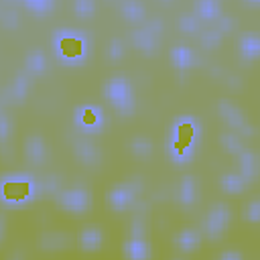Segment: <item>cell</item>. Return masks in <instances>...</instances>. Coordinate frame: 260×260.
Here are the masks:
<instances>
[{"instance_id":"cell-19","label":"cell","mask_w":260,"mask_h":260,"mask_svg":"<svg viewBox=\"0 0 260 260\" xmlns=\"http://www.w3.org/2000/svg\"><path fill=\"white\" fill-rule=\"evenodd\" d=\"M242 53L246 57H250V59L258 57V53H260V41H258V37L250 35V37L242 39Z\"/></svg>"},{"instance_id":"cell-12","label":"cell","mask_w":260,"mask_h":260,"mask_svg":"<svg viewBox=\"0 0 260 260\" xmlns=\"http://www.w3.org/2000/svg\"><path fill=\"white\" fill-rule=\"evenodd\" d=\"M175 242H177V246H179L181 250L191 252V250H195V248L199 246V234H197L195 230H183V232L177 234Z\"/></svg>"},{"instance_id":"cell-26","label":"cell","mask_w":260,"mask_h":260,"mask_svg":"<svg viewBox=\"0 0 260 260\" xmlns=\"http://www.w3.org/2000/svg\"><path fill=\"white\" fill-rule=\"evenodd\" d=\"M132 150H134L136 154L144 156V154H148V152H150V142H148L146 138H136V140L132 142Z\"/></svg>"},{"instance_id":"cell-18","label":"cell","mask_w":260,"mask_h":260,"mask_svg":"<svg viewBox=\"0 0 260 260\" xmlns=\"http://www.w3.org/2000/svg\"><path fill=\"white\" fill-rule=\"evenodd\" d=\"M122 12H124V16L130 18V20H140V18L144 16V6H142L140 2L130 0V2H124V4H122Z\"/></svg>"},{"instance_id":"cell-8","label":"cell","mask_w":260,"mask_h":260,"mask_svg":"<svg viewBox=\"0 0 260 260\" xmlns=\"http://www.w3.org/2000/svg\"><path fill=\"white\" fill-rule=\"evenodd\" d=\"M124 256L128 260H148L150 258V246L144 240V236H130L124 244Z\"/></svg>"},{"instance_id":"cell-20","label":"cell","mask_w":260,"mask_h":260,"mask_svg":"<svg viewBox=\"0 0 260 260\" xmlns=\"http://www.w3.org/2000/svg\"><path fill=\"white\" fill-rule=\"evenodd\" d=\"M41 246L49 248V250L63 248V246H67V236H63V234H47V236H43Z\"/></svg>"},{"instance_id":"cell-13","label":"cell","mask_w":260,"mask_h":260,"mask_svg":"<svg viewBox=\"0 0 260 260\" xmlns=\"http://www.w3.org/2000/svg\"><path fill=\"white\" fill-rule=\"evenodd\" d=\"M219 10H221V6H219L215 0H199V2L195 4L197 16H201V18H205V20L217 18V16H219Z\"/></svg>"},{"instance_id":"cell-29","label":"cell","mask_w":260,"mask_h":260,"mask_svg":"<svg viewBox=\"0 0 260 260\" xmlns=\"http://www.w3.org/2000/svg\"><path fill=\"white\" fill-rule=\"evenodd\" d=\"M110 55H112L114 59H118V57L122 55V43H120V41H114V43L110 45Z\"/></svg>"},{"instance_id":"cell-4","label":"cell","mask_w":260,"mask_h":260,"mask_svg":"<svg viewBox=\"0 0 260 260\" xmlns=\"http://www.w3.org/2000/svg\"><path fill=\"white\" fill-rule=\"evenodd\" d=\"M106 91V98L112 102V106H116L122 114H128L132 112V89L128 85V81L124 77H114L106 83L104 87Z\"/></svg>"},{"instance_id":"cell-3","label":"cell","mask_w":260,"mask_h":260,"mask_svg":"<svg viewBox=\"0 0 260 260\" xmlns=\"http://www.w3.org/2000/svg\"><path fill=\"white\" fill-rule=\"evenodd\" d=\"M55 51L65 63H79L87 55V39L77 30H59L55 35Z\"/></svg>"},{"instance_id":"cell-7","label":"cell","mask_w":260,"mask_h":260,"mask_svg":"<svg viewBox=\"0 0 260 260\" xmlns=\"http://www.w3.org/2000/svg\"><path fill=\"white\" fill-rule=\"evenodd\" d=\"M228 219H230L228 207L221 205V203H217V205L209 211V215H207V219H205V230H207V234H209L211 238H217V236L223 232Z\"/></svg>"},{"instance_id":"cell-10","label":"cell","mask_w":260,"mask_h":260,"mask_svg":"<svg viewBox=\"0 0 260 260\" xmlns=\"http://www.w3.org/2000/svg\"><path fill=\"white\" fill-rule=\"evenodd\" d=\"M102 240H104V236H102V230L100 228H85L81 234H79V246L83 248V250H87V252H93V250H98L100 246H102Z\"/></svg>"},{"instance_id":"cell-33","label":"cell","mask_w":260,"mask_h":260,"mask_svg":"<svg viewBox=\"0 0 260 260\" xmlns=\"http://www.w3.org/2000/svg\"><path fill=\"white\" fill-rule=\"evenodd\" d=\"M10 260H22V258H20V256H12Z\"/></svg>"},{"instance_id":"cell-24","label":"cell","mask_w":260,"mask_h":260,"mask_svg":"<svg viewBox=\"0 0 260 260\" xmlns=\"http://www.w3.org/2000/svg\"><path fill=\"white\" fill-rule=\"evenodd\" d=\"M179 26L185 30V32H195L197 30V20L193 14H183L179 18Z\"/></svg>"},{"instance_id":"cell-11","label":"cell","mask_w":260,"mask_h":260,"mask_svg":"<svg viewBox=\"0 0 260 260\" xmlns=\"http://www.w3.org/2000/svg\"><path fill=\"white\" fill-rule=\"evenodd\" d=\"M45 154H47V148H45L43 138L30 136L26 140V156H28V160H32L35 165H41L45 160Z\"/></svg>"},{"instance_id":"cell-2","label":"cell","mask_w":260,"mask_h":260,"mask_svg":"<svg viewBox=\"0 0 260 260\" xmlns=\"http://www.w3.org/2000/svg\"><path fill=\"white\" fill-rule=\"evenodd\" d=\"M37 195V185L28 175H6L0 179V201L6 205H22Z\"/></svg>"},{"instance_id":"cell-25","label":"cell","mask_w":260,"mask_h":260,"mask_svg":"<svg viewBox=\"0 0 260 260\" xmlns=\"http://www.w3.org/2000/svg\"><path fill=\"white\" fill-rule=\"evenodd\" d=\"M242 187H244V179L242 177H234V175L223 177V189H228V191H240Z\"/></svg>"},{"instance_id":"cell-32","label":"cell","mask_w":260,"mask_h":260,"mask_svg":"<svg viewBox=\"0 0 260 260\" xmlns=\"http://www.w3.org/2000/svg\"><path fill=\"white\" fill-rule=\"evenodd\" d=\"M256 209H258V203L254 201V203L250 205V219H252V221H256V219H258V213H256Z\"/></svg>"},{"instance_id":"cell-9","label":"cell","mask_w":260,"mask_h":260,"mask_svg":"<svg viewBox=\"0 0 260 260\" xmlns=\"http://www.w3.org/2000/svg\"><path fill=\"white\" fill-rule=\"evenodd\" d=\"M134 199V189L130 185H118L116 189H112L108 193V203L114 207V209H126Z\"/></svg>"},{"instance_id":"cell-14","label":"cell","mask_w":260,"mask_h":260,"mask_svg":"<svg viewBox=\"0 0 260 260\" xmlns=\"http://www.w3.org/2000/svg\"><path fill=\"white\" fill-rule=\"evenodd\" d=\"M171 59H173V63H175L177 67L187 69V67H191V63H193V53H191V49H187V47H175L173 53H171Z\"/></svg>"},{"instance_id":"cell-1","label":"cell","mask_w":260,"mask_h":260,"mask_svg":"<svg viewBox=\"0 0 260 260\" xmlns=\"http://www.w3.org/2000/svg\"><path fill=\"white\" fill-rule=\"evenodd\" d=\"M197 136H199L197 120H193L189 116H183L175 122L171 142H169V152H171L175 162H183L193 154V148L197 144Z\"/></svg>"},{"instance_id":"cell-6","label":"cell","mask_w":260,"mask_h":260,"mask_svg":"<svg viewBox=\"0 0 260 260\" xmlns=\"http://www.w3.org/2000/svg\"><path fill=\"white\" fill-rule=\"evenodd\" d=\"M89 203H91V197L85 189H69V191H63L59 195V205H63L65 209H69L71 213H83L89 209Z\"/></svg>"},{"instance_id":"cell-15","label":"cell","mask_w":260,"mask_h":260,"mask_svg":"<svg viewBox=\"0 0 260 260\" xmlns=\"http://www.w3.org/2000/svg\"><path fill=\"white\" fill-rule=\"evenodd\" d=\"M134 45L138 47V49H142V51H152L154 49V35L146 28V30H136L134 32Z\"/></svg>"},{"instance_id":"cell-22","label":"cell","mask_w":260,"mask_h":260,"mask_svg":"<svg viewBox=\"0 0 260 260\" xmlns=\"http://www.w3.org/2000/svg\"><path fill=\"white\" fill-rule=\"evenodd\" d=\"M24 6H26L28 10H35V12H47V10H51L55 4H53L51 0H26Z\"/></svg>"},{"instance_id":"cell-23","label":"cell","mask_w":260,"mask_h":260,"mask_svg":"<svg viewBox=\"0 0 260 260\" xmlns=\"http://www.w3.org/2000/svg\"><path fill=\"white\" fill-rule=\"evenodd\" d=\"M73 10H75L77 14H81V16H89V14L95 10V4H93V2H87V0H77V2L73 4Z\"/></svg>"},{"instance_id":"cell-16","label":"cell","mask_w":260,"mask_h":260,"mask_svg":"<svg viewBox=\"0 0 260 260\" xmlns=\"http://www.w3.org/2000/svg\"><path fill=\"white\" fill-rule=\"evenodd\" d=\"M77 156H79L83 162L93 165V162L100 158V152L95 150L93 144H89V142H79V144H77Z\"/></svg>"},{"instance_id":"cell-17","label":"cell","mask_w":260,"mask_h":260,"mask_svg":"<svg viewBox=\"0 0 260 260\" xmlns=\"http://www.w3.org/2000/svg\"><path fill=\"white\" fill-rule=\"evenodd\" d=\"M179 199L185 205H189V203L195 201V181L191 177H185V181L181 183V187H179Z\"/></svg>"},{"instance_id":"cell-31","label":"cell","mask_w":260,"mask_h":260,"mask_svg":"<svg viewBox=\"0 0 260 260\" xmlns=\"http://www.w3.org/2000/svg\"><path fill=\"white\" fill-rule=\"evenodd\" d=\"M219 260H242V256L238 252H223L219 256Z\"/></svg>"},{"instance_id":"cell-34","label":"cell","mask_w":260,"mask_h":260,"mask_svg":"<svg viewBox=\"0 0 260 260\" xmlns=\"http://www.w3.org/2000/svg\"><path fill=\"white\" fill-rule=\"evenodd\" d=\"M0 236H2V221H0Z\"/></svg>"},{"instance_id":"cell-27","label":"cell","mask_w":260,"mask_h":260,"mask_svg":"<svg viewBox=\"0 0 260 260\" xmlns=\"http://www.w3.org/2000/svg\"><path fill=\"white\" fill-rule=\"evenodd\" d=\"M8 132H10V122L4 114H0V140H4L8 136Z\"/></svg>"},{"instance_id":"cell-28","label":"cell","mask_w":260,"mask_h":260,"mask_svg":"<svg viewBox=\"0 0 260 260\" xmlns=\"http://www.w3.org/2000/svg\"><path fill=\"white\" fill-rule=\"evenodd\" d=\"M217 41H219V32L217 30H213V32L209 30V32L203 35V45H215Z\"/></svg>"},{"instance_id":"cell-5","label":"cell","mask_w":260,"mask_h":260,"mask_svg":"<svg viewBox=\"0 0 260 260\" xmlns=\"http://www.w3.org/2000/svg\"><path fill=\"white\" fill-rule=\"evenodd\" d=\"M75 124L85 132H100L104 126V112L98 106L85 104L75 110Z\"/></svg>"},{"instance_id":"cell-21","label":"cell","mask_w":260,"mask_h":260,"mask_svg":"<svg viewBox=\"0 0 260 260\" xmlns=\"http://www.w3.org/2000/svg\"><path fill=\"white\" fill-rule=\"evenodd\" d=\"M26 65H28V69H30L32 73H41V71L45 69V65H47V61H45V53H41V51H32V53L28 55V59H26Z\"/></svg>"},{"instance_id":"cell-30","label":"cell","mask_w":260,"mask_h":260,"mask_svg":"<svg viewBox=\"0 0 260 260\" xmlns=\"http://www.w3.org/2000/svg\"><path fill=\"white\" fill-rule=\"evenodd\" d=\"M24 87H26V81H24V77H18V79H16V83H14V93L20 98V95L24 93Z\"/></svg>"}]
</instances>
